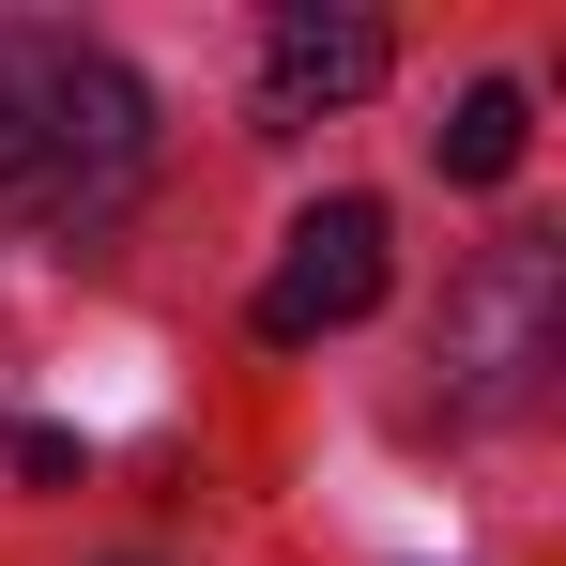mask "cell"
Listing matches in <instances>:
<instances>
[{"label": "cell", "instance_id": "1", "mask_svg": "<svg viewBox=\"0 0 566 566\" xmlns=\"http://www.w3.org/2000/svg\"><path fill=\"white\" fill-rule=\"evenodd\" d=\"M154 185V93L77 31H0V214L123 230Z\"/></svg>", "mask_w": 566, "mask_h": 566}, {"label": "cell", "instance_id": "2", "mask_svg": "<svg viewBox=\"0 0 566 566\" xmlns=\"http://www.w3.org/2000/svg\"><path fill=\"white\" fill-rule=\"evenodd\" d=\"M552 337H566V261L552 245H490V261L444 291V382H460L474 413H505L521 382L552 368Z\"/></svg>", "mask_w": 566, "mask_h": 566}, {"label": "cell", "instance_id": "3", "mask_svg": "<svg viewBox=\"0 0 566 566\" xmlns=\"http://www.w3.org/2000/svg\"><path fill=\"white\" fill-rule=\"evenodd\" d=\"M382 306V199H322L306 230H291V261L261 276V337L306 353V337H337V322H368Z\"/></svg>", "mask_w": 566, "mask_h": 566}, {"label": "cell", "instance_id": "4", "mask_svg": "<svg viewBox=\"0 0 566 566\" xmlns=\"http://www.w3.org/2000/svg\"><path fill=\"white\" fill-rule=\"evenodd\" d=\"M382 15H322V0H291V15H261V123H322V107L382 93Z\"/></svg>", "mask_w": 566, "mask_h": 566}, {"label": "cell", "instance_id": "5", "mask_svg": "<svg viewBox=\"0 0 566 566\" xmlns=\"http://www.w3.org/2000/svg\"><path fill=\"white\" fill-rule=\"evenodd\" d=\"M521 138H536V107L505 93V77L444 107V169H460V185H505V169H521Z\"/></svg>", "mask_w": 566, "mask_h": 566}]
</instances>
